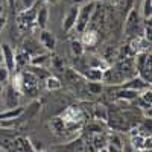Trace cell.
<instances>
[{
  "label": "cell",
  "instance_id": "1",
  "mask_svg": "<svg viewBox=\"0 0 152 152\" xmlns=\"http://www.w3.org/2000/svg\"><path fill=\"white\" fill-rule=\"evenodd\" d=\"M94 9H96V3L94 2H87L84 3L81 8H79V12H78V18H76V24L75 28L79 34L85 32L88 24L91 21V17L94 14Z\"/></svg>",
  "mask_w": 152,
  "mask_h": 152
},
{
  "label": "cell",
  "instance_id": "2",
  "mask_svg": "<svg viewBox=\"0 0 152 152\" xmlns=\"http://www.w3.org/2000/svg\"><path fill=\"white\" fill-rule=\"evenodd\" d=\"M18 75H20V93H28V94L34 96L38 90V82H40V79L29 70H24Z\"/></svg>",
  "mask_w": 152,
  "mask_h": 152
},
{
  "label": "cell",
  "instance_id": "3",
  "mask_svg": "<svg viewBox=\"0 0 152 152\" xmlns=\"http://www.w3.org/2000/svg\"><path fill=\"white\" fill-rule=\"evenodd\" d=\"M140 15H138L137 9H131L128 17H126V21H125V32L128 37H137L138 32H140Z\"/></svg>",
  "mask_w": 152,
  "mask_h": 152
},
{
  "label": "cell",
  "instance_id": "4",
  "mask_svg": "<svg viewBox=\"0 0 152 152\" xmlns=\"http://www.w3.org/2000/svg\"><path fill=\"white\" fill-rule=\"evenodd\" d=\"M102 81L110 84V85H117V84H122L126 81L125 75L116 67V69H111V67H107L104 72H102Z\"/></svg>",
  "mask_w": 152,
  "mask_h": 152
},
{
  "label": "cell",
  "instance_id": "5",
  "mask_svg": "<svg viewBox=\"0 0 152 152\" xmlns=\"http://www.w3.org/2000/svg\"><path fill=\"white\" fill-rule=\"evenodd\" d=\"M0 55H2L3 64L9 72H15V52L11 49L9 44H0Z\"/></svg>",
  "mask_w": 152,
  "mask_h": 152
},
{
  "label": "cell",
  "instance_id": "6",
  "mask_svg": "<svg viewBox=\"0 0 152 152\" xmlns=\"http://www.w3.org/2000/svg\"><path fill=\"white\" fill-rule=\"evenodd\" d=\"M35 14H37V8H28V9H24L21 11L20 14H18V26L21 29H29L32 24L35 23Z\"/></svg>",
  "mask_w": 152,
  "mask_h": 152
},
{
  "label": "cell",
  "instance_id": "7",
  "mask_svg": "<svg viewBox=\"0 0 152 152\" xmlns=\"http://www.w3.org/2000/svg\"><path fill=\"white\" fill-rule=\"evenodd\" d=\"M78 12H79V6L78 5H73L69 9V12L64 17V21H62V29H64V32H70L75 28L76 18H78Z\"/></svg>",
  "mask_w": 152,
  "mask_h": 152
},
{
  "label": "cell",
  "instance_id": "8",
  "mask_svg": "<svg viewBox=\"0 0 152 152\" xmlns=\"http://www.w3.org/2000/svg\"><path fill=\"white\" fill-rule=\"evenodd\" d=\"M149 87H151V84L143 81L140 76H132V78L128 79L126 84L123 85V88H129V90H134V91H138V93L146 90V88H149Z\"/></svg>",
  "mask_w": 152,
  "mask_h": 152
},
{
  "label": "cell",
  "instance_id": "9",
  "mask_svg": "<svg viewBox=\"0 0 152 152\" xmlns=\"http://www.w3.org/2000/svg\"><path fill=\"white\" fill-rule=\"evenodd\" d=\"M18 94H20V93H18L12 85L8 87L6 94H5V105H6L8 110H11V108H17V107H18V99H20Z\"/></svg>",
  "mask_w": 152,
  "mask_h": 152
},
{
  "label": "cell",
  "instance_id": "10",
  "mask_svg": "<svg viewBox=\"0 0 152 152\" xmlns=\"http://www.w3.org/2000/svg\"><path fill=\"white\" fill-rule=\"evenodd\" d=\"M40 43L46 50H50V52L55 50V46H56L55 37L52 35V32H49L46 29H41V32H40Z\"/></svg>",
  "mask_w": 152,
  "mask_h": 152
},
{
  "label": "cell",
  "instance_id": "11",
  "mask_svg": "<svg viewBox=\"0 0 152 152\" xmlns=\"http://www.w3.org/2000/svg\"><path fill=\"white\" fill-rule=\"evenodd\" d=\"M131 50L134 53L138 52H151V43L148 40H145L143 37H135L131 41Z\"/></svg>",
  "mask_w": 152,
  "mask_h": 152
},
{
  "label": "cell",
  "instance_id": "12",
  "mask_svg": "<svg viewBox=\"0 0 152 152\" xmlns=\"http://www.w3.org/2000/svg\"><path fill=\"white\" fill-rule=\"evenodd\" d=\"M14 149L15 152H35L31 140L26 137H14Z\"/></svg>",
  "mask_w": 152,
  "mask_h": 152
},
{
  "label": "cell",
  "instance_id": "13",
  "mask_svg": "<svg viewBox=\"0 0 152 152\" xmlns=\"http://www.w3.org/2000/svg\"><path fill=\"white\" fill-rule=\"evenodd\" d=\"M47 20H49V8L46 5H43V6H40V9L35 14V23L40 29H46Z\"/></svg>",
  "mask_w": 152,
  "mask_h": 152
},
{
  "label": "cell",
  "instance_id": "14",
  "mask_svg": "<svg viewBox=\"0 0 152 152\" xmlns=\"http://www.w3.org/2000/svg\"><path fill=\"white\" fill-rule=\"evenodd\" d=\"M31 64V55L24 49H20L15 52V69H23Z\"/></svg>",
  "mask_w": 152,
  "mask_h": 152
},
{
  "label": "cell",
  "instance_id": "15",
  "mask_svg": "<svg viewBox=\"0 0 152 152\" xmlns=\"http://www.w3.org/2000/svg\"><path fill=\"white\" fill-rule=\"evenodd\" d=\"M24 108L23 107H17V108H11L5 113H0V120H12V119H17L23 114Z\"/></svg>",
  "mask_w": 152,
  "mask_h": 152
},
{
  "label": "cell",
  "instance_id": "16",
  "mask_svg": "<svg viewBox=\"0 0 152 152\" xmlns=\"http://www.w3.org/2000/svg\"><path fill=\"white\" fill-rule=\"evenodd\" d=\"M152 58H149L148 61H146V64L142 67V70L138 72V76L143 79V81H146V82H149L151 84V79H152Z\"/></svg>",
  "mask_w": 152,
  "mask_h": 152
},
{
  "label": "cell",
  "instance_id": "17",
  "mask_svg": "<svg viewBox=\"0 0 152 152\" xmlns=\"http://www.w3.org/2000/svg\"><path fill=\"white\" fill-rule=\"evenodd\" d=\"M91 142H93L94 151H99V149H102V148H107V143H108L107 137H105V135H100V132H97V134H94V135L91 137Z\"/></svg>",
  "mask_w": 152,
  "mask_h": 152
},
{
  "label": "cell",
  "instance_id": "18",
  "mask_svg": "<svg viewBox=\"0 0 152 152\" xmlns=\"http://www.w3.org/2000/svg\"><path fill=\"white\" fill-rule=\"evenodd\" d=\"M47 62H50V56L49 55H43V53H38L34 58H31V64L37 66V67H44Z\"/></svg>",
  "mask_w": 152,
  "mask_h": 152
},
{
  "label": "cell",
  "instance_id": "19",
  "mask_svg": "<svg viewBox=\"0 0 152 152\" xmlns=\"http://www.w3.org/2000/svg\"><path fill=\"white\" fill-rule=\"evenodd\" d=\"M97 41V35L93 31H88V32H82V44L84 46H94Z\"/></svg>",
  "mask_w": 152,
  "mask_h": 152
},
{
  "label": "cell",
  "instance_id": "20",
  "mask_svg": "<svg viewBox=\"0 0 152 152\" xmlns=\"http://www.w3.org/2000/svg\"><path fill=\"white\" fill-rule=\"evenodd\" d=\"M62 87L61 81L58 78H55V76H47L46 78V88L50 91H55V90H59V88Z\"/></svg>",
  "mask_w": 152,
  "mask_h": 152
},
{
  "label": "cell",
  "instance_id": "21",
  "mask_svg": "<svg viewBox=\"0 0 152 152\" xmlns=\"http://www.w3.org/2000/svg\"><path fill=\"white\" fill-rule=\"evenodd\" d=\"M117 97L119 99H125V100H134L138 97V91H134V90H129V88H123L117 93Z\"/></svg>",
  "mask_w": 152,
  "mask_h": 152
},
{
  "label": "cell",
  "instance_id": "22",
  "mask_svg": "<svg viewBox=\"0 0 152 152\" xmlns=\"http://www.w3.org/2000/svg\"><path fill=\"white\" fill-rule=\"evenodd\" d=\"M102 72L104 70H99V69H90L85 73V78L88 81H97V82H100V81H102Z\"/></svg>",
  "mask_w": 152,
  "mask_h": 152
},
{
  "label": "cell",
  "instance_id": "23",
  "mask_svg": "<svg viewBox=\"0 0 152 152\" xmlns=\"http://www.w3.org/2000/svg\"><path fill=\"white\" fill-rule=\"evenodd\" d=\"M50 128H53L56 134H64V131H66V123H64V120H62L61 117H56L52 123H50Z\"/></svg>",
  "mask_w": 152,
  "mask_h": 152
},
{
  "label": "cell",
  "instance_id": "24",
  "mask_svg": "<svg viewBox=\"0 0 152 152\" xmlns=\"http://www.w3.org/2000/svg\"><path fill=\"white\" fill-rule=\"evenodd\" d=\"M90 67L91 69H99V70H105L108 67V62L102 58H99V56H94L91 61H90Z\"/></svg>",
  "mask_w": 152,
  "mask_h": 152
},
{
  "label": "cell",
  "instance_id": "25",
  "mask_svg": "<svg viewBox=\"0 0 152 152\" xmlns=\"http://www.w3.org/2000/svg\"><path fill=\"white\" fill-rule=\"evenodd\" d=\"M28 70H29V72H32L38 79H46L47 76H50V75H49V72H47L44 67H37V66H32V67H29Z\"/></svg>",
  "mask_w": 152,
  "mask_h": 152
},
{
  "label": "cell",
  "instance_id": "26",
  "mask_svg": "<svg viewBox=\"0 0 152 152\" xmlns=\"http://www.w3.org/2000/svg\"><path fill=\"white\" fill-rule=\"evenodd\" d=\"M70 47H72V52H73L75 56H81L84 53V44L79 40H73L70 43Z\"/></svg>",
  "mask_w": 152,
  "mask_h": 152
},
{
  "label": "cell",
  "instance_id": "27",
  "mask_svg": "<svg viewBox=\"0 0 152 152\" xmlns=\"http://www.w3.org/2000/svg\"><path fill=\"white\" fill-rule=\"evenodd\" d=\"M87 88L91 94H100L102 93V84L97 81H88L87 82Z\"/></svg>",
  "mask_w": 152,
  "mask_h": 152
},
{
  "label": "cell",
  "instance_id": "28",
  "mask_svg": "<svg viewBox=\"0 0 152 152\" xmlns=\"http://www.w3.org/2000/svg\"><path fill=\"white\" fill-rule=\"evenodd\" d=\"M143 140H145L143 135L135 134V135H132V138H131V146H132L137 152L142 151V149H143Z\"/></svg>",
  "mask_w": 152,
  "mask_h": 152
},
{
  "label": "cell",
  "instance_id": "29",
  "mask_svg": "<svg viewBox=\"0 0 152 152\" xmlns=\"http://www.w3.org/2000/svg\"><path fill=\"white\" fill-rule=\"evenodd\" d=\"M142 14L146 20H151V17H152V0H143Z\"/></svg>",
  "mask_w": 152,
  "mask_h": 152
},
{
  "label": "cell",
  "instance_id": "30",
  "mask_svg": "<svg viewBox=\"0 0 152 152\" xmlns=\"http://www.w3.org/2000/svg\"><path fill=\"white\" fill-rule=\"evenodd\" d=\"M9 78H11V72L5 66H0V84H6Z\"/></svg>",
  "mask_w": 152,
  "mask_h": 152
},
{
  "label": "cell",
  "instance_id": "31",
  "mask_svg": "<svg viewBox=\"0 0 152 152\" xmlns=\"http://www.w3.org/2000/svg\"><path fill=\"white\" fill-rule=\"evenodd\" d=\"M140 100H142V102H145L146 105H151V104H152V91H151V87L146 88V90H143V94H142Z\"/></svg>",
  "mask_w": 152,
  "mask_h": 152
},
{
  "label": "cell",
  "instance_id": "32",
  "mask_svg": "<svg viewBox=\"0 0 152 152\" xmlns=\"http://www.w3.org/2000/svg\"><path fill=\"white\" fill-rule=\"evenodd\" d=\"M145 40H148L149 43L152 41V26H151V20L149 23H146V26H145V35H143Z\"/></svg>",
  "mask_w": 152,
  "mask_h": 152
},
{
  "label": "cell",
  "instance_id": "33",
  "mask_svg": "<svg viewBox=\"0 0 152 152\" xmlns=\"http://www.w3.org/2000/svg\"><path fill=\"white\" fill-rule=\"evenodd\" d=\"M108 145H113V146H116V148L122 149V145H120V138H119L117 135H111V137H110V143H108Z\"/></svg>",
  "mask_w": 152,
  "mask_h": 152
},
{
  "label": "cell",
  "instance_id": "34",
  "mask_svg": "<svg viewBox=\"0 0 152 152\" xmlns=\"http://www.w3.org/2000/svg\"><path fill=\"white\" fill-rule=\"evenodd\" d=\"M151 148H152V138H151V135H148V137H145V140H143V149L151 151Z\"/></svg>",
  "mask_w": 152,
  "mask_h": 152
},
{
  "label": "cell",
  "instance_id": "35",
  "mask_svg": "<svg viewBox=\"0 0 152 152\" xmlns=\"http://www.w3.org/2000/svg\"><path fill=\"white\" fill-rule=\"evenodd\" d=\"M107 152H122V149L113 146V145H107Z\"/></svg>",
  "mask_w": 152,
  "mask_h": 152
},
{
  "label": "cell",
  "instance_id": "36",
  "mask_svg": "<svg viewBox=\"0 0 152 152\" xmlns=\"http://www.w3.org/2000/svg\"><path fill=\"white\" fill-rule=\"evenodd\" d=\"M5 23H6V18H5V15H0V32L3 31V28H5Z\"/></svg>",
  "mask_w": 152,
  "mask_h": 152
},
{
  "label": "cell",
  "instance_id": "37",
  "mask_svg": "<svg viewBox=\"0 0 152 152\" xmlns=\"http://www.w3.org/2000/svg\"><path fill=\"white\" fill-rule=\"evenodd\" d=\"M6 2H8V5H9L11 8H14L15 3H17V0H6Z\"/></svg>",
  "mask_w": 152,
  "mask_h": 152
},
{
  "label": "cell",
  "instance_id": "38",
  "mask_svg": "<svg viewBox=\"0 0 152 152\" xmlns=\"http://www.w3.org/2000/svg\"><path fill=\"white\" fill-rule=\"evenodd\" d=\"M43 2H47V3H56L58 0H43Z\"/></svg>",
  "mask_w": 152,
  "mask_h": 152
},
{
  "label": "cell",
  "instance_id": "39",
  "mask_svg": "<svg viewBox=\"0 0 152 152\" xmlns=\"http://www.w3.org/2000/svg\"><path fill=\"white\" fill-rule=\"evenodd\" d=\"M2 14H3V6L0 5V15H2Z\"/></svg>",
  "mask_w": 152,
  "mask_h": 152
},
{
  "label": "cell",
  "instance_id": "40",
  "mask_svg": "<svg viewBox=\"0 0 152 152\" xmlns=\"http://www.w3.org/2000/svg\"><path fill=\"white\" fill-rule=\"evenodd\" d=\"M3 64V59H2V55H0V66Z\"/></svg>",
  "mask_w": 152,
  "mask_h": 152
},
{
  "label": "cell",
  "instance_id": "41",
  "mask_svg": "<svg viewBox=\"0 0 152 152\" xmlns=\"http://www.w3.org/2000/svg\"><path fill=\"white\" fill-rule=\"evenodd\" d=\"M0 152H5V151H2V149H0Z\"/></svg>",
  "mask_w": 152,
  "mask_h": 152
}]
</instances>
